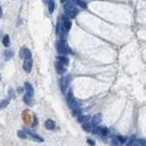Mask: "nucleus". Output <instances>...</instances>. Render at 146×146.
<instances>
[{
    "instance_id": "obj_24",
    "label": "nucleus",
    "mask_w": 146,
    "mask_h": 146,
    "mask_svg": "<svg viewBox=\"0 0 146 146\" xmlns=\"http://www.w3.org/2000/svg\"><path fill=\"white\" fill-rule=\"evenodd\" d=\"M87 142H88V144H89L90 146H94V145H95V142L93 141V140H91V139H88Z\"/></svg>"
},
{
    "instance_id": "obj_25",
    "label": "nucleus",
    "mask_w": 146,
    "mask_h": 146,
    "mask_svg": "<svg viewBox=\"0 0 146 146\" xmlns=\"http://www.w3.org/2000/svg\"><path fill=\"white\" fill-rule=\"evenodd\" d=\"M1 17H2V9L0 7V19H1Z\"/></svg>"
},
{
    "instance_id": "obj_22",
    "label": "nucleus",
    "mask_w": 146,
    "mask_h": 146,
    "mask_svg": "<svg viewBox=\"0 0 146 146\" xmlns=\"http://www.w3.org/2000/svg\"><path fill=\"white\" fill-rule=\"evenodd\" d=\"M111 142H112V145H113V146H120V145H121L120 142L118 141V139H117V138H113Z\"/></svg>"
},
{
    "instance_id": "obj_19",
    "label": "nucleus",
    "mask_w": 146,
    "mask_h": 146,
    "mask_svg": "<svg viewBox=\"0 0 146 146\" xmlns=\"http://www.w3.org/2000/svg\"><path fill=\"white\" fill-rule=\"evenodd\" d=\"M18 137L21 138V139H26V133L24 130H22V131H18Z\"/></svg>"
},
{
    "instance_id": "obj_18",
    "label": "nucleus",
    "mask_w": 146,
    "mask_h": 146,
    "mask_svg": "<svg viewBox=\"0 0 146 146\" xmlns=\"http://www.w3.org/2000/svg\"><path fill=\"white\" fill-rule=\"evenodd\" d=\"M9 103V99H3V100L0 101V109L1 108H5L7 107V104Z\"/></svg>"
},
{
    "instance_id": "obj_10",
    "label": "nucleus",
    "mask_w": 146,
    "mask_h": 146,
    "mask_svg": "<svg viewBox=\"0 0 146 146\" xmlns=\"http://www.w3.org/2000/svg\"><path fill=\"white\" fill-rule=\"evenodd\" d=\"M26 134H28V135H30L31 136V139H33L34 141H37V142H43V138H41L39 135H37V134H34L30 131H28V130H24Z\"/></svg>"
},
{
    "instance_id": "obj_9",
    "label": "nucleus",
    "mask_w": 146,
    "mask_h": 146,
    "mask_svg": "<svg viewBox=\"0 0 146 146\" xmlns=\"http://www.w3.org/2000/svg\"><path fill=\"white\" fill-rule=\"evenodd\" d=\"M45 127H46V130H48V131H52V130H54L55 128V123H54V121L53 120H51V119H47L45 121Z\"/></svg>"
},
{
    "instance_id": "obj_23",
    "label": "nucleus",
    "mask_w": 146,
    "mask_h": 146,
    "mask_svg": "<svg viewBox=\"0 0 146 146\" xmlns=\"http://www.w3.org/2000/svg\"><path fill=\"white\" fill-rule=\"evenodd\" d=\"M138 143L141 145V146H146V140L145 139H139L138 140Z\"/></svg>"
},
{
    "instance_id": "obj_12",
    "label": "nucleus",
    "mask_w": 146,
    "mask_h": 146,
    "mask_svg": "<svg viewBox=\"0 0 146 146\" xmlns=\"http://www.w3.org/2000/svg\"><path fill=\"white\" fill-rule=\"evenodd\" d=\"M56 58H57V62H60L61 64H63L64 66H67L69 64V58L66 55H58Z\"/></svg>"
},
{
    "instance_id": "obj_5",
    "label": "nucleus",
    "mask_w": 146,
    "mask_h": 146,
    "mask_svg": "<svg viewBox=\"0 0 146 146\" xmlns=\"http://www.w3.org/2000/svg\"><path fill=\"white\" fill-rule=\"evenodd\" d=\"M20 57L23 60H26V58H31V52L27 47H22L20 50Z\"/></svg>"
},
{
    "instance_id": "obj_26",
    "label": "nucleus",
    "mask_w": 146,
    "mask_h": 146,
    "mask_svg": "<svg viewBox=\"0 0 146 146\" xmlns=\"http://www.w3.org/2000/svg\"><path fill=\"white\" fill-rule=\"evenodd\" d=\"M47 1H48V0H44V2H45V3H47Z\"/></svg>"
},
{
    "instance_id": "obj_3",
    "label": "nucleus",
    "mask_w": 146,
    "mask_h": 146,
    "mask_svg": "<svg viewBox=\"0 0 146 146\" xmlns=\"http://www.w3.org/2000/svg\"><path fill=\"white\" fill-rule=\"evenodd\" d=\"M70 84V75H66V76H63L60 80V87L63 93H66V90L68 89Z\"/></svg>"
},
{
    "instance_id": "obj_13",
    "label": "nucleus",
    "mask_w": 146,
    "mask_h": 146,
    "mask_svg": "<svg viewBox=\"0 0 146 146\" xmlns=\"http://www.w3.org/2000/svg\"><path fill=\"white\" fill-rule=\"evenodd\" d=\"M77 120H78V122L79 123H81V124H84V123H86V122H90V120H91V117L89 116V115H87V116H78V118H77Z\"/></svg>"
},
{
    "instance_id": "obj_20",
    "label": "nucleus",
    "mask_w": 146,
    "mask_h": 146,
    "mask_svg": "<svg viewBox=\"0 0 146 146\" xmlns=\"http://www.w3.org/2000/svg\"><path fill=\"white\" fill-rule=\"evenodd\" d=\"M72 1H73L74 3H76L77 5H79V6H81V7H86V6H87L86 3L83 1V0H72Z\"/></svg>"
},
{
    "instance_id": "obj_7",
    "label": "nucleus",
    "mask_w": 146,
    "mask_h": 146,
    "mask_svg": "<svg viewBox=\"0 0 146 146\" xmlns=\"http://www.w3.org/2000/svg\"><path fill=\"white\" fill-rule=\"evenodd\" d=\"M55 70H56V72L58 74H64L66 72V66H64L63 64H61L60 62H55Z\"/></svg>"
},
{
    "instance_id": "obj_4",
    "label": "nucleus",
    "mask_w": 146,
    "mask_h": 146,
    "mask_svg": "<svg viewBox=\"0 0 146 146\" xmlns=\"http://www.w3.org/2000/svg\"><path fill=\"white\" fill-rule=\"evenodd\" d=\"M61 21H62V26H63V33L65 34L70 30V28H71V21H70L69 18L66 16H63Z\"/></svg>"
},
{
    "instance_id": "obj_16",
    "label": "nucleus",
    "mask_w": 146,
    "mask_h": 146,
    "mask_svg": "<svg viewBox=\"0 0 146 146\" xmlns=\"http://www.w3.org/2000/svg\"><path fill=\"white\" fill-rule=\"evenodd\" d=\"M2 44H3L4 47H8V46H9L10 41H9V37L7 36V34H5V36L3 37V39H2Z\"/></svg>"
},
{
    "instance_id": "obj_27",
    "label": "nucleus",
    "mask_w": 146,
    "mask_h": 146,
    "mask_svg": "<svg viewBox=\"0 0 146 146\" xmlns=\"http://www.w3.org/2000/svg\"><path fill=\"white\" fill-rule=\"evenodd\" d=\"M0 80H1V74H0Z\"/></svg>"
},
{
    "instance_id": "obj_14",
    "label": "nucleus",
    "mask_w": 146,
    "mask_h": 146,
    "mask_svg": "<svg viewBox=\"0 0 146 146\" xmlns=\"http://www.w3.org/2000/svg\"><path fill=\"white\" fill-rule=\"evenodd\" d=\"M47 6H48V10H49V13H50V14L53 13L54 7H55V3H54L53 0H48V1H47Z\"/></svg>"
},
{
    "instance_id": "obj_15",
    "label": "nucleus",
    "mask_w": 146,
    "mask_h": 146,
    "mask_svg": "<svg viewBox=\"0 0 146 146\" xmlns=\"http://www.w3.org/2000/svg\"><path fill=\"white\" fill-rule=\"evenodd\" d=\"M23 101H24L27 106H31L32 104V96H29V95L25 94L23 96Z\"/></svg>"
},
{
    "instance_id": "obj_2",
    "label": "nucleus",
    "mask_w": 146,
    "mask_h": 146,
    "mask_svg": "<svg viewBox=\"0 0 146 146\" xmlns=\"http://www.w3.org/2000/svg\"><path fill=\"white\" fill-rule=\"evenodd\" d=\"M56 50L60 53V55H66L68 53H71V49L69 48V46L67 45V43L64 40H60L56 42Z\"/></svg>"
},
{
    "instance_id": "obj_17",
    "label": "nucleus",
    "mask_w": 146,
    "mask_h": 146,
    "mask_svg": "<svg viewBox=\"0 0 146 146\" xmlns=\"http://www.w3.org/2000/svg\"><path fill=\"white\" fill-rule=\"evenodd\" d=\"M14 55V52L11 50H5L4 51V58L5 60H10Z\"/></svg>"
},
{
    "instance_id": "obj_21",
    "label": "nucleus",
    "mask_w": 146,
    "mask_h": 146,
    "mask_svg": "<svg viewBox=\"0 0 146 146\" xmlns=\"http://www.w3.org/2000/svg\"><path fill=\"white\" fill-rule=\"evenodd\" d=\"M116 138L118 139V141L120 142V144H124V143L126 142V140H127V139H126L125 137H123V136H117Z\"/></svg>"
},
{
    "instance_id": "obj_1",
    "label": "nucleus",
    "mask_w": 146,
    "mask_h": 146,
    "mask_svg": "<svg viewBox=\"0 0 146 146\" xmlns=\"http://www.w3.org/2000/svg\"><path fill=\"white\" fill-rule=\"evenodd\" d=\"M64 7H65V13L67 17H70V18H75L76 17L77 9L75 8L74 4L70 0H65L64 1Z\"/></svg>"
},
{
    "instance_id": "obj_8",
    "label": "nucleus",
    "mask_w": 146,
    "mask_h": 146,
    "mask_svg": "<svg viewBox=\"0 0 146 146\" xmlns=\"http://www.w3.org/2000/svg\"><path fill=\"white\" fill-rule=\"evenodd\" d=\"M101 118H102L101 114H96V115L92 118V120H91V124H92L93 126H97L99 123H100Z\"/></svg>"
},
{
    "instance_id": "obj_6",
    "label": "nucleus",
    "mask_w": 146,
    "mask_h": 146,
    "mask_svg": "<svg viewBox=\"0 0 146 146\" xmlns=\"http://www.w3.org/2000/svg\"><path fill=\"white\" fill-rule=\"evenodd\" d=\"M31 68H32V60L31 58H26L23 62V69H24V71L29 73L31 71Z\"/></svg>"
},
{
    "instance_id": "obj_11",
    "label": "nucleus",
    "mask_w": 146,
    "mask_h": 146,
    "mask_svg": "<svg viewBox=\"0 0 146 146\" xmlns=\"http://www.w3.org/2000/svg\"><path fill=\"white\" fill-rule=\"evenodd\" d=\"M24 89L26 91V94L27 95L33 97V88H32V86L30 84H29V83H25L24 84Z\"/></svg>"
}]
</instances>
